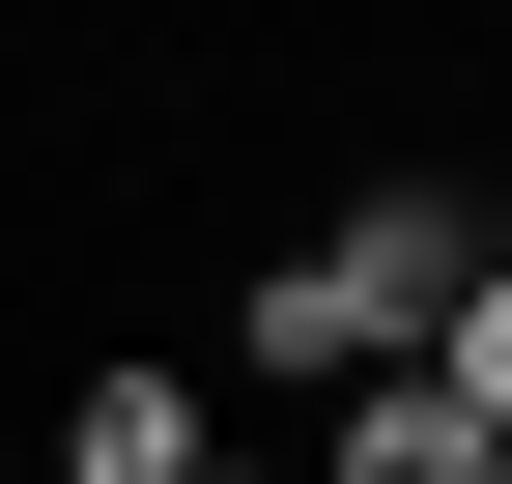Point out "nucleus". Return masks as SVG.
<instances>
[{
  "instance_id": "f257e3e1",
  "label": "nucleus",
  "mask_w": 512,
  "mask_h": 484,
  "mask_svg": "<svg viewBox=\"0 0 512 484\" xmlns=\"http://www.w3.org/2000/svg\"><path fill=\"white\" fill-rule=\"evenodd\" d=\"M456 285H484V200H427V171H399V200H342L313 257L228 285V371H256V399H370V371H427Z\"/></svg>"
},
{
  "instance_id": "f03ea898",
  "label": "nucleus",
  "mask_w": 512,
  "mask_h": 484,
  "mask_svg": "<svg viewBox=\"0 0 512 484\" xmlns=\"http://www.w3.org/2000/svg\"><path fill=\"white\" fill-rule=\"evenodd\" d=\"M200 456H228V399H200V371H143V342H114V371L57 399V456H29V484H200Z\"/></svg>"
},
{
  "instance_id": "7ed1b4c3",
  "label": "nucleus",
  "mask_w": 512,
  "mask_h": 484,
  "mask_svg": "<svg viewBox=\"0 0 512 484\" xmlns=\"http://www.w3.org/2000/svg\"><path fill=\"white\" fill-rule=\"evenodd\" d=\"M313 484H512V456H484V428H456L427 371H370V399H342V456H313Z\"/></svg>"
},
{
  "instance_id": "20e7f679",
  "label": "nucleus",
  "mask_w": 512,
  "mask_h": 484,
  "mask_svg": "<svg viewBox=\"0 0 512 484\" xmlns=\"http://www.w3.org/2000/svg\"><path fill=\"white\" fill-rule=\"evenodd\" d=\"M427 399H456V428H484V456H512V257H484V285H456V314H427Z\"/></svg>"
},
{
  "instance_id": "39448f33",
  "label": "nucleus",
  "mask_w": 512,
  "mask_h": 484,
  "mask_svg": "<svg viewBox=\"0 0 512 484\" xmlns=\"http://www.w3.org/2000/svg\"><path fill=\"white\" fill-rule=\"evenodd\" d=\"M200 484H285V456H200Z\"/></svg>"
}]
</instances>
